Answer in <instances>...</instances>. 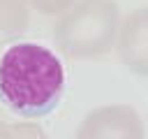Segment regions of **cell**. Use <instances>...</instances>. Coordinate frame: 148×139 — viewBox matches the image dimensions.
I'll use <instances>...</instances> for the list:
<instances>
[{
    "mask_svg": "<svg viewBox=\"0 0 148 139\" xmlns=\"http://www.w3.org/2000/svg\"><path fill=\"white\" fill-rule=\"evenodd\" d=\"M76 139H143V123L130 104H104L86 114Z\"/></svg>",
    "mask_w": 148,
    "mask_h": 139,
    "instance_id": "obj_3",
    "label": "cell"
},
{
    "mask_svg": "<svg viewBox=\"0 0 148 139\" xmlns=\"http://www.w3.org/2000/svg\"><path fill=\"white\" fill-rule=\"evenodd\" d=\"M116 49L125 70L148 74V7H139L120 21Z\"/></svg>",
    "mask_w": 148,
    "mask_h": 139,
    "instance_id": "obj_4",
    "label": "cell"
},
{
    "mask_svg": "<svg viewBox=\"0 0 148 139\" xmlns=\"http://www.w3.org/2000/svg\"><path fill=\"white\" fill-rule=\"evenodd\" d=\"M28 9H37L39 14H62L76 0H23Z\"/></svg>",
    "mask_w": 148,
    "mask_h": 139,
    "instance_id": "obj_6",
    "label": "cell"
},
{
    "mask_svg": "<svg viewBox=\"0 0 148 139\" xmlns=\"http://www.w3.org/2000/svg\"><path fill=\"white\" fill-rule=\"evenodd\" d=\"M12 139H49V137L37 123L21 120V123L12 125Z\"/></svg>",
    "mask_w": 148,
    "mask_h": 139,
    "instance_id": "obj_7",
    "label": "cell"
},
{
    "mask_svg": "<svg viewBox=\"0 0 148 139\" xmlns=\"http://www.w3.org/2000/svg\"><path fill=\"white\" fill-rule=\"evenodd\" d=\"M120 28L116 0H76L60 14L53 28V42L69 58H99L111 51Z\"/></svg>",
    "mask_w": 148,
    "mask_h": 139,
    "instance_id": "obj_2",
    "label": "cell"
},
{
    "mask_svg": "<svg viewBox=\"0 0 148 139\" xmlns=\"http://www.w3.org/2000/svg\"><path fill=\"white\" fill-rule=\"evenodd\" d=\"M0 139H12V125L0 120Z\"/></svg>",
    "mask_w": 148,
    "mask_h": 139,
    "instance_id": "obj_8",
    "label": "cell"
},
{
    "mask_svg": "<svg viewBox=\"0 0 148 139\" xmlns=\"http://www.w3.org/2000/svg\"><path fill=\"white\" fill-rule=\"evenodd\" d=\"M65 72L53 51L42 44L18 42L0 58V97L25 118H37L58 107Z\"/></svg>",
    "mask_w": 148,
    "mask_h": 139,
    "instance_id": "obj_1",
    "label": "cell"
},
{
    "mask_svg": "<svg viewBox=\"0 0 148 139\" xmlns=\"http://www.w3.org/2000/svg\"><path fill=\"white\" fill-rule=\"evenodd\" d=\"M30 9L23 0H0V39H16L28 30Z\"/></svg>",
    "mask_w": 148,
    "mask_h": 139,
    "instance_id": "obj_5",
    "label": "cell"
}]
</instances>
